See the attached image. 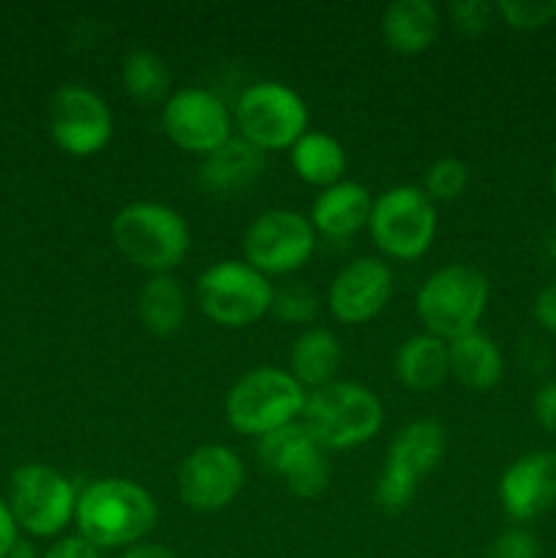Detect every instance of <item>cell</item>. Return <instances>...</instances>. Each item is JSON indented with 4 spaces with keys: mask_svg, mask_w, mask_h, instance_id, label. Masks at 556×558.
I'll return each mask as SVG.
<instances>
[{
    "mask_svg": "<svg viewBox=\"0 0 556 558\" xmlns=\"http://www.w3.org/2000/svg\"><path fill=\"white\" fill-rule=\"evenodd\" d=\"M245 485V463L232 447L202 445L180 461L178 496L189 510H227Z\"/></svg>",
    "mask_w": 556,
    "mask_h": 558,
    "instance_id": "15",
    "label": "cell"
},
{
    "mask_svg": "<svg viewBox=\"0 0 556 558\" xmlns=\"http://www.w3.org/2000/svg\"><path fill=\"white\" fill-rule=\"evenodd\" d=\"M49 136L63 153L87 158L109 145L114 118L104 96L85 85H63L49 98Z\"/></svg>",
    "mask_w": 556,
    "mask_h": 558,
    "instance_id": "14",
    "label": "cell"
},
{
    "mask_svg": "<svg viewBox=\"0 0 556 558\" xmlns=\"http://www.w3.org/2000/svg\"><path fill=\"white\" fill-rule=\"evenodd\" d=\"M270 278L262 276L243 259H221L196 278V303L202 314L218 327L243 330L270 314Z\"/></svg>",
    "mask_w": 556,
    "mask_h": 558,
    "instance_id": "8",
    "label": "cell"
},
{
    "mask_svg": "<svg viewBox=\"0 0 556 558\" xmlns=\"http://www.w3.org/2000/svg\"><path fill=\"white\" fill-rule=\"evenodd\" d=\"M76 499L74 488L63 472L44 463H22L9 480V510L20 532L38 539H58L74 523Z\"/></svg>",
    "mask_w": 556,
    "mask_h": 558,
    "instance_id": "7",
    "label": "cell"
},
{
    "mask_svg": "<svg viewBox=\"0 0 556 558\" xmlns=\"http://www.w3.org/2000/svg\"><path fill=\"white\" fill-rule=\"evenodd\" d=\"M540 554L543 545L523 526L505 529L488 548V558H540Z\"/></svg>",
    "mask_w": 556,
    "mask_h": 558,
    "instance_id": "30",
    "label": "cell"
},
{
    "mask_svg": "<svg viewBox=\"0 0 556 558\" xmlns=\"http://www.w3.org/2000/svg\"><path fill=\"white\" fill-rule=\"evenodd\" d=\"M289 167L303 183L316 189H330L341 183L347 172V147L327 131H305L289 147Z\"/></svg>",
    "mask_w": 556,
    "mask_h": 558,
    "instance_id": "25",
    "label": "cell"
},
{
    "mask_svg": "<svg viewBox=\"0 0 556 558\" xmlns=\"http://www.w3.org/2000/svg\"><path fill=\"white\" fill-rule=\"evenodd\" d=\"M469 185V167L456 156H442L425 169L423 191L434 202H456Z\"/></svg>",
    "mask_w": 556,
    "mask_h": 558,
    "instance_id": "28",
    "label": "cell"
},
{
    "mask_svg": "<svg viewBox=\"0 0 556 558\" xmlns=\"http://www.w3.org/2000/svg\"><path fill=\"white\" fill-rule=\"evenodd\" d=\"M118 558H178V556H174V550H169L167 545L161 543H140L125 548Z\"/></svg>",
    "mask_w": 556,
    "mask_h": 558,
    "instance_id": "36",
    "label": "cell"
},
{
    "mask_svg": "<svg viewBox=\"0 0 556 558\" xmlns=\"http://www.w3.org/2000/svg\"><path fill=\"white\" fill-rule=\"evenodd\" d=\"M267 153L234 134L218 150L202 158L200 183L207 194L238 196L265 174Z\"/></svg>",
    "mask_w": 556,
    "mask_h": 558,
    "instance_id": "19",
    "label": "cell"
},
{
    "mask_svg": "<svg viewBox=\"0 0 556 558\" xmlns=\"http://www.w3.org/2000/svg\"><path fill=\"white\" fill-rule=\"evenodd\" d=\"M436 205L418 185H392L371 207L368 232L376 248L396 262L420 259L436 240Z\"/></svg>",
    "mask_w": 556,
    "mask_h": 558,
    "instance_id": "10",
    "label": "cell"
},
{
    "mask_svg": "<svg viewBox=\"0 0 556 558\" xmlns=\"http://www.w3.org/2000/svg\"><path fill=\"white\" fill-rule=\"evenodd\" d=\"M499 505L516 523H527L556 505V452L534 450L516 458L499 477Z\"/></svg>",
    "mask_w": 556,
    "mask_h": 558,
    "instance_id": "17",
    "label": "cell"
},
{
    "mask_svg": "<svg viewBox=\"0 0 556 558\" xmlns=\"http://www.w3.org/2000/svg\"><path fill=\"white\" fill-rule=\"evenodd\" d=\"M494 9L516 31H540L556 20V0H499Z\"/></svg>",
    "mask_w": 556,
    "mask_h": 558,
    "instance_id": "29",
    "label": "cell"
},
{
    "mask_svg": "<svg viewBox=\"0 0 556 558\" xmlns=\"http://www.w3.org/2000/svg\"><path fill=\"white\" fill-rule=\"evenodd\" d=\"M114 248L147 276H169L191 251V227L174 207L161 202H131L109 223Z\"/></svg>",
    "mask_w": 556,
    "mask_h": 558,
    "instance_id": "2",
    "label": "cell"
},
{
    "mask_svg": "<svg viewBox=\"0 0 556 558\" xmlns=\"http://www.w3.org/2000/svg\"><path fill=\"white\" fill-rule=\"evenodd\" d=\"M374 196L363 183L343 178L341 183L322 189L311 205V227L327 240H349L368 227Z\"/></svg>",
    "mask_w": 556,
    "mask_h": 558,
    "instance_id": "18",
    "label": "cell"
},
{
    "mask_svg": "<svg viewBox=\"0 0 556 558\" xmlns=\"http://www.w3.org/2000/svg\"><path fill=\"white\" fill-rule=\"evenodd\" d=\"M392 298V270L385 259L358 256L333 276L327 308L341 325H365L387 308Z\"/></svg>",
    "mask_w": 556,
    "mask_h": 558,
    "instance_id": "16",
    "label": "cell"
},
{
    "mask_svg": "<svg viewBox=\"0 0 556 558\" xmlns=\"http://www.w3.org/2000/svg\"><path fill=\"white\" fill-rule=\"evenodd\" d=\"M341 365L343 347L336 332H330L327 327H305L289 349L287 371L309 392L336 381Z\"/></svg>",
    "mask_w": 556,
    "mask_h": 558,
    "instance_id": "21",
    "label": "cell"
},
{
    "mask_svg": "<svg viewBox=\"0 0 556 558\" xmlns=\"http://www.w3.org/2000/svg\"><path fill=\"white\" fill-rule=\"evenodd\" d=\"M238 136L262 153L289 150L309 131V107L294 87L262 80L245 87L232 109Z\"/></svg>",
    "mask_w": 556,
    "mask_h": 558,
    "instance_id": "9",
    "label": "cell"
},
{
    "mask_svg": "<svg viewBox=\"0 0 556 558\" xmlns=\"http://www.w3.org/2000/svg\"><path fill=\"white\" fill-rule=\"evenodd\" d=\"M551 194H554L556 199V161H554V169H551Z\"/></svg>",
    "mask_w": 556,
    "mask_h": 558,
    "instance_id": "39",
    "label": "cell"
},
{
    "mask_svg": "<svg viewBox=\"0 0 556 558\" xmlns=\"http://www.w3.org/2000/svg\"><path fill=\"white\" fill-rule=\"evenodd\" d=\"M456 558H469V556H456Z\"/></svg>",
    "mask_w": 556,
    "mask_h": 558,
    "instance_id": "40",
    "label": "cell"
},
{
    "mask_svg": "<svg viewBox=\"0 0 556 558\" xmlns=\"http://www.w3.org/2000/svg\"><path fill=\"white\" fill-rule=\"evenodd\" d=\"M256 456L262 466L281 477L289 494L298 499L314 501L330 488L333 469L327 452L316 445L300 420L256 439Z\"/></svg>",
    "mask_w": 556,
    "mask_h": 558,
    "instance_id": "12",
    "label": "cell"
},
{
    "mask_svg": "<svg viewBox=\"0 0 556 558\" xmlns=\"http://www.w3.org/2000/svg\"><path fill=\"white\" fill-rule=\"evenodd\" d=\"M488 300V276L467 262H452L434 270L420 283L414 294V314L428 336L450 343L478 330Z\"/></svg>",
    "mask_w": 556,
    "mask_h": 558,
    "instance_id": "4",
    "label": "cell"
},
{
    "mask_svg": "<svg viewBox=\"0 0 556 558\" xmlns=\"http://www.w3.org/2000/svg\"><path fill=\"white\" fill-rule=\"evenodd\" d=\"M396 379L401 387L412 392H431L436 387L445 385L450 376V354H447V341L428 336V332H418V336L407 338L398 347L396 360Z\"/></svg>",
    "mask_w": 556,
    "mask_h": 558,
    "instance_id": "23",
    "label": "cell"
},
{
    "mask_svg": "<svg viewBox=\"0 0 556 558\" xmlns=\"http://www.w3.org/2000/svg\"><path fill=\"white\" fill-rule=\"evenodd\" d=\"M532 316L545 332L556 336V281L545 283V287L534 294Z\"/></svg>",
    "mask_w": 556,
    "mask_h": 558,
    "instance_id": "34",
    "label": "cell"
},
{
    "mask_svg": "<svg viewBox=\"0 0 556 558\" xmlns=\"http://www.w3.org/2000/svg\"><path fill=\"white\" fill-rule=\"evenodd\" d=\"M120 80H123L125 93L142 104H156L169 98L172 76H169L161 54L150 52V49H131L120 65Z\"/></svg>",
    "mask_w": 556,
    "mask_h": 558,
    "instance_id": "26",
    "label": "cell"
},
{
    "mask_svg": "<svg viewBox=\"0 0 556 558\" xmlns=\"http://www.w3.org/2000/svg\"><path fill=\"white\" fill-rule=\"evenodd\" d=\"M382 41L398 54H420L436 41L439 9L431 0H392L382 11Z\"/></svg>",
    "mask_w": 556,
    "mask_h": 558,
    "instance_id": "20",
    "label": "cell"
},
{
    "mask_svg": "<svg viewBox=\"0 0 556 558\" xmlns=\"http://www.w3.org/2000/svg\"><path fill=\"white\" fill-rule=\"evenodd\" d=\"M300 423L322 450L341 452L374 439L385 423V409L371 387L336 379L309 392Z\"/></svg>",
    "mask_w": 556,
    "mask_h": 558,
    "instance_id": "3",
    "label": "cell"
},
{
    "mask_svg": "<svg viewBox=\"0 0 556 558\" xmlns=\"http://www.w3.org/2000/svg\"><path fill=\"white\" fill-rule=\"evenodd\" d=\"M447 452V430L436 420L423 417L403 425L390 441L374 501L385 512H403L418 496L420 483L442 463Z\"/></svg>",
    "mask_w": 556,
    "mask_h": 558,
    "instance_id": "6",
    "label": "cell"
},
{
    "mask_svg": "<svg viewBox=\"0 0 556 558\" xmlns=\"http://www.w3.org/2000/svg\"><path fill=\"white\" fill-rule=\"evenodd\" d=\"M316 229L309 216L289 207H273L256 216L243 232V262L262 276H292L303 270L316 251Z\"/></svg>",
    "mask_w": 556,
    "mask_h": 558,
    "instance_id": "11",
    "label": "cell"
},
{
    "mask_svg": "<svg viewBox=\"0 0 556 558\" xmlns=\"http://www.w3.org/2000/svg\"><path fill=\"white\" fill-rule=\"evenodd\" d=\"M5 558H38V554L33 550L31 543H22V539H20V543H16V548L11 550V554Z\"/></svg>",
    "mask_w": 556,
    "mask_h": 558,
    "instance_id": "37",
    "label": "cell"
},
{
    "mask_svg": "<svg viewBox=\"0 0 556 558\" xmlns=\"http://www.w3.org/2000/svg\"><path fill=\"white\" fill-rule=\"evenodd\" d=\"M161 129L167 140L191 156H210L232 140V109L205 87H180L161 107Z\"/></svg>",
    "mask_w": 556,
    "mask_h": 558,
    "instance_id": "13",
    "label": "cell"
},
{
    "mask_svg": "<svg viewBox=\"0 0 556 558\" xmlns=\"http://www.w3.org/2000/svg\"><path fill=\"white\" fill-rule=\"evenodd\" d=\"M309 390L289 374L287 368L276 365H259L251 368L229 387L223 401V417L229 428L243 436H262L298 423L303 417Z\"/></svg>",
    "mask_w": 556,
    "mask_h": 558,
    "instance_id": "5",
    "label": "cell"
},
{
    "mask_svg": "<svg viewBox=\"0 0 556 558\" xmlns=\"http://www.w3.org/2000/svg\"><path fill=\"white\" fill-rule=\"evenodd\" d=\"M270 314L283 325H311L319 314V294L305 281H287L273 292Z\"/></svg>",
    "mask_w": 556,
    "mask_h": 558,
    "instance_id": "27",
    "label": "cell"
},
{
    "mask_svg": "<svg viewBox=\"0 0 556 558\" xmlns=\"http://www.w3.org/2000/svg\"><path fill=\"white\" fill-rule=\"evenodd\" d=\"M20 543V526L9 510V501L0 496V558H5Z\"/></svg>",
    "mask_w": 556,
    "mask_h": 558,
    "instance_id": "35",
    "label": "cell"
},
{
    "mask_svg": "<svg viewBox=\"0 0 556 558\" xmlns=\"http://www.w3.org/2000/svg\"><path fill=\"white\" fill-rule=\"evenodd\" d=\"M545 254H548L551 262H556V229L545 238Z\"/></svg>",
    "mask_w": 556,
    "mask_h": 558,
    "instance_id": "38",
    "label": "cell"
},
{
    "mask_svg": "<svg viewBox=\"0 0 556 558\" xmlns=\"http://www.w3.org/2000/svg\"><path fill=\"white\" fill-rule=\"evenodd\" d=\"M156 499L134 480H96L85 485L76 499V534L98 550H125L145 543L147 534L156 529Z\"/></svg>",
    "mask_w": 556,
    "mask_h": 558,
    "instance_id": "1",
    "label": "cell"
},
{
    "mask_svg": "<svg viewBox=\"0 0 556 558\" xmlns=\"http://www.w3.org/2000/svg\"><path fill=\"white\" fill-rule=\"evenodd\" d=\"M494 14V3H485V0H458L450 5V20L467 36H480V33L488 31Z\"/></svg>",
    "mask_w": 556,
    "mask_h": 558,
    "instance_id": "31",
    "label": "cell"
},
{
    "mask_svg": "<svg viewBox=\"0 0 556 558\" xmlns=\"http://www.w3.org/2000/svg\"><path fill=\"white\" fill-rule=\"evenodd\" d=\"M447 354H450V376L469 390H494L505 379V354L499 343L485 332L474 330L456 338L447 343Z\"/></svg>",
    "mask_w": 556,
    "mask_h": 558,
    "instance_id": "22",
    "label": "cell"
},
{
    "mask_svg": "<svg viewBox=\"0 0 556 558\" xmlns=\"http://www.w3.org/2000/svg\"><path fill=\"white\" fill-rule=\"evenodd\" d=\"M136 316L156 338L178 336L189 316V294L172 276H150L136 294Z\"/></svg>",
    "mask_w": 556,
    "mask_h": 558,
    "instance_id": "24",
    "label": "cell"
},
{
    "mask_svg": "<svg viewBox=\"0 0 556 558\" xmlns=\"http://www.w3.org/2000/svg\"><path fill=\"white\" fill-rule=\"evenodd\" d=\"M532 412L540 428H543L545 434L556 436V379L545 381V385L534 392Z\"/></svg>",
    "mask_w": 556,
    "mask_h": 558,
    "instance_id": "32",
    "label": "cell"
},
{
    "mask_svg": "<svg viewBox=\"0 0 556 558\" xmlns=\"http://www.w3.org/2000/svg\"><path fill=\"white\" fill-rule=\"evenodd\" d=\"M41 558H101V550L80 534H65L55 539Z\"/></svg>",
    "mask_w": 556,
    "mask_h": 558,
    "instance_id": "33",
    "label": "cell"
}]
</instances>
